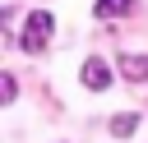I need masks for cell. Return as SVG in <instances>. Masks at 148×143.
I'll return each mask as SVG.
<instances>
[{
  "instance_id": "1",
  "label": "cell",
  "mask_w": 148,
  "mask_h": 143,
  "mask_svg": "<svg viewBox=\"0 0 148 143\" xmlns=\"http://www.w3.org/2000/svg\"><path fill=\"white\" fill-rule=\"evenodd\" d=\"M51 32H56V14H51V9H32L28 23H23V32H18V46H23L28 55H37V51H46Z\"/></svg>"
},
{
  "instance_id": "2",
  "label": "cell",
  "mask_w": 148,
  "mask_h": 143,
  "mask_svg": "<svg viewBox=\"0 0 148 143\" xmlns=\"http://www.w3.org/2000/svg\"><path fill=\"white\" fill-rule=\"evenodd\" d=\"M79 78H83V88H92V92H106V88H111V65L92 55V60H83V74H79Z\"/></svg>"
},
{
  "instance_id": "3",
  "label": "cell",
  "mask_w": 148,
  "mask_h": 143,
  "mask_svg": "<svg viewBox=\"0 0 148 143\" xmlns=\"http://www.w3.org/2000/svg\"><path fill=\"white\" fill-rule=\"evenodd\" d=\"M120 74L130 78V83H148V55H120Z\"/></svg>"
},
{
  "instance_id": "4",
  "label": "cell",
  "mask_w": 148,
  "mask_h": 143,
  "mask_svg": "<svg viewBox=\"0 0 148 143\" xmlns=\"http://www.w3.org/2000/svg\"><path fill=\"white\" fill-rule=\"evenodd\" d=\"M130 5H134V0H97L92 14H97V18H120V14H130Z\"/></svg>"
},
{
  "instance_id": "5",
  "label": "cell",
  "mask_w": 148,
  "mask_h": 143,
  "mask_svg": "<svg viewBox=\"0 0 148 143\" xmlns=\"http://www.w3.org/2000/svg\"><path fill=\"white\" fill-rule=\"evenodd\" d=\"M134 129H139V115H134V111H125V115H111V134H116V138H130Z\"/></svg>"
},
{
  "instance_id": "6",
  "label": "cell",
  "mask_w": 148,
  "mask_h": 143,
  "mask_svg": "<svg viewBox=\"0 0 148 143\" xmlns=\"http://www.w3.org/2000/svg\"><path fill=\"white\" fill-rule=\"evenodd\" d=\"M14 97H18V78H14V74H5V69H0V106H9V101H14Z\"/></svg>"
}]
</instances>
